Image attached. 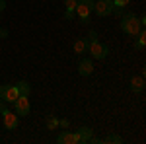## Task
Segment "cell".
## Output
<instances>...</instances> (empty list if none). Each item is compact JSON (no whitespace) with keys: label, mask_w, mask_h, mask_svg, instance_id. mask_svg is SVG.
I'll return each instance as SVG.
<instances>
[{"label":"cell","mask_w":146,"mask_h":144,"mask_svg":"<svg viewBox=\"0 0 146 144\" xmlns=\"http://www.w3.org/2000/svg\"><path fill=\"white\" fill-rule=\"evenodd\" d=\"M119 25H121V29L127 35H133V37H136L138 31L142 29V25H140V22H138V18H136L135 14H123Z\"/></svg>","instance_id":"6da1fadb"},{"label":"cell","mask_w":146,"mask_h":144,"mask_svg":"<svg viewBox=\"0 0 146 144\" xmlns=\"http://www.w3.org/2000/svg\"><path fill=\"white\" fill-rule=\"evenodd\" d=\"M74 12L78 14L80 23H84V25H86V23L90 22V14L94 12V0H78Z\"/></svg>","instance_id":"7a4b0ae2"},{"label":"cell","mask_w":146,"mask_h":144,"mask_svg":"<svg viewBox=\"0 0 146 144\" xmlns=\"http://www.w3.org/2000/svg\"><path fill=\"white\" fill-rule=\"evenodd\" d=\"M88 53L92 55V58L103 60V58H107V55H109V49H107V45L100 43V39H96V41H92L88 45Z\"/></svg>","instance_id":"3957f363"},{"label":"cell","mask_w":146,"mask_h":144,"mask_svg":"<svg viewBox=\"0 0 146 144\" xmlns=\"http://www.w3.org/2000/svg\"><path fill=\"white\" fill-rule=\"evenodd\" d=\"M14 113L18 117H27L31 113V105H29L27 96H18L16 98V101H14Z\"/></svg>","instance_id":"277c9868"},{"label":"cell","mask_w":146,"mask_h":144,"mask_svg":"<svg viewBox=\"0 0 146 144\" xmlns=\"http://www.w3.org/2000/svg\"><path fill=\"white\" fill-rule=\"evenodd\" d=\"M18 96H20V92H18L16 86H10V84L0 86V100H2V101H6V103H14Z\"/></svg>","instance_id":"5b68a950"},{"label":"cell","mask_w":146,"mask_h":144,"mask_svg":"<svg viewBox=\"0 0 146 144\" xmlns=\"http://www.w3.org/2000/svg\"><path fill=\"white\" fill-rule=\"evenodd\" d=\"M94 12L100 18L111 16L113 14V0H98V2H94Z\"/></svg>","instance_id":"8992f818"},{"label":"cell","mask_w":146,"mask_h":144,"mask_svg":"<svg viewBox=\"0 0 146 144\" xmlns=\"http://www.w3.org/2000/svg\"><path fill=\"white\" fill-rule=\"evenodd\" d=\"M2 123H4V127L8 129V131H14L18 125H20V117L16 115V113H12L10 109L2 111Z\"/></svg>","instance_id":"52a82bcc"},{"label":"cell","mask_w":146,"mask_h":144,"mask_svg":"<svg viewBox=\"0 0 146 144\" xmlns=\"http://www.w3.org/2000/svg\"><path fill=\"white\" fill-rule=\"evenodd\" d=\"M92 72H94V62H92V58H82L78 62V74L80 76H90Z\"/></svg>","instance_id":"ba28073f"},{"label":"cell","mask_w":146,"mask_h":144,"mask_svg":"<svg viewBox=\"0 0 146 144\" xmlns=\"http://www.w3.org/2000/svg\"><path fill=\"white\" fill-rule=\"evenodd\" d=\"M131 92L133 94H140V92H144V88H146V84H144V78L142 76H133L131 78Z\"/></svg>","instance_id":"9c48e42d"},{"label":"cell","mask_w":146,"mask_h":144,"mask_svg":"<svg viewBox=\"0 0 146 144\" xmlns=\"http://www.w3.org/2000/svg\"><path fill=\"white\" fill-rule=\"evenodd\" d=\"M56 142H58V144H74V133L62 131V133L56 136Z\"/></svg>","instance_id":"30bf717a"},{"label":"cell","mask_w":146,"mask_h":144,"mask_svg":"<svg viewBox=\"0 0 146 144\" xmlns=\"http://www.w3.org/2000/svg\"><path fill=\"white\" fill-rule=\"evenodd\" d=\"M76 133H78V136H80V144L90 142V138H92V129L90 127H82V129H78Z\"/></svg>","instance_id":"8fae6325"},{"label":"cell","mask_w":146,"mask_h":144,"mask_svg":"<svg viewBox=\"0 0 146 144\" xmlns=\"http://www.w3.org/2000/svg\"><path fill=\"white\" fill-rule=\"evenodd\" d=\"M74 53H76V55H84V53H88V43H86V39H78V41H74Z\"/></svg>","instance_id":"7c38bea8"},{"label":"cell","mask_w":146,"mask_h":144,"mask_svg":"<svg viewBox=\"0 0 146 144\" xmlns=\"http://www.w3.org/2000/svg\"><path fill=\"white\" fill-rule=\"evenodd\" d=\"M138 41H136V45H135V49L136 51H144V47H146V33H144V27L138 31Z\"/></svg>","instance_id":"4fadbf2b"},{"label":"cell","mask_w":146,"mask_h":144,"mask_svg":"<svg viewBox=\"0 0 146 144\" xmlns=\"http://www.w3.org/2000/svg\"><path fill=\"white\" fill-rule=\"evenodd\" d=\"M16 88H18V92H20V96H29V92H31L29 82H25V80L18 82V84H16Z\"/></svg>","instance_id":"5bb4252c"},{"label":"cell","mask_w":146,"mask_h":144,"mask_svg":"<svg viewBox=\"0 0 146 144\" xmlns=\"http://www.w3.org/2000/svg\"><path fill=\"white\" fill-rule=\"evenodd\" d=\"M101 142H107V144H121V142H123V138H121L119 134H109V136H105Z\"/></svg>","instance_id":"9a60e30c"},{"label":"cell","mask_w":146,"mask_h":144,"mask_svg":"<svg viewBox=\"0 0 146 144\" xmlns=\"http://www.w3.org/2000/svg\"><path fill=\"white\" fill-rule=\"evenodd\" d=\"M56 127H58V119H56L55 115H49V117H47V129H49V131H55Z\"/></svg>","instance_id":"2e32d148"},{"label":"cell","mask_w":146,"mask_h":144,"mask_svg":"<svg viewBox=\"0 0 146 144\" xmlns=\"http://www.w3.org/2000/svg\"><path fill=\"white\" fill-rule=\"evenodd\" d=\"M62 2H64V8H66V10H74L78 0H62Z\"/></svg>","instance_id":"e0dca14e"},{"label":"cell","mask_w":146,"mask_h":144,"mask_svg":"<svg viewBox=\"0 0 146 144\" xmlns=\"http://www.w3.org/2000/svg\"><path fill=\"white\" fill-rule=\"evenodd\" d=\"M129 2H131V0H113V6H121V8H125Z\"/></svg>","instance_id":"ac0fdd59"},{"label":"cell","mask_w":146,"mask_h":144,"mask_svg":"<svg viewBox=\"0 0 146 144\" xmlns=\"http://www.w3.org/2000/svg\"><path fill=\"white\" fill-rule=\"evenodd\" d=\"M72 18H74V10H66V12H64V20L72 22Z\"/></svg>","instance_id":"d6986e66"},{"label":"cell","mask_w":146,"mask_h":144,"mask_svg":"<svg viewBox=\"0 0 146 144\" xmlns=\"http://www.w3.org/2000/svg\"><path fill=\"white\" fill-rule=\"evenodd\" d=\"M58 127H62V129H68V127H70L68 119H62V121H58Z\"/></svg>","instance_id":"ffe728a7"},{"label":"cell","mask_w":146,"mask_h":144,"mask_svg":"<svg viewBox=\"0 0 146 144\" xmlns=\"http://www.w3.org/2000/svg\"><path fill=\"white\" fill-rule=\"evenodd\" d=\"M0 37H2V39H6V37H8V31H6L4 27H0Z\"/></svg>","instance_id":"44dd1931"},{"label":"cell","mask_w":146,"mask_h":144,"mask_svg":"<svg viewBox=\"0 0 146 144\" xmlns=\"http://www.w3.org/2000/svg\"><path fill=\"white\" fill-rule=\"evenodd\" d=\"M2 111H6V101L0 100V113H2Z\"/></svg>","instance_id":"7402d4cb"},{"label":"cell","mask_w":146,"mask_h":144,"mask_svg":"<svg viewBox=\"0 0 146 144\" xmlns=\"http://www.w3.org/2000/svg\"><path fill=\"white\" fill-rule=\"evenodd\" d=\"M4 8H6V0H0V12L4 10Z\"/></svg>","instance_id":"603a6c76"},{"label":"cell","mask_w":146,"mask_h":144,"mask_svg":"<svg viewBox=\"0 0 146 144\" xmlns=\"http://www.w3.org/2000/svg\"><path fill=\"white\" fill-rule=\"evenodd\" d=\"M0 27H2V25H0Z\"/></svg>","instance_id":"cb8c5ba5"}]
</instances>
